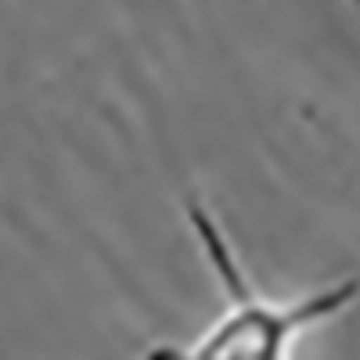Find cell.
<instances>
[{
	"label": "cell",
	"instance_id": "obj_1",
	"mask_svg": "<svg viewBox=\"0 0 360 360\" xmlns=\"http://www.w3.org/2000/svg\"><path fill=\"white\" fill-rule=\"evenodd\" d=\"M184 217H188L195 242H198L205 263L213 266V274L224 288V299H227L224 314L209 324V332L198 335L184 349L195 360H227V356L278 360L292 349V342L299 335H307L310 328L349 310V303L360 292V281L346 278V281H335V285H324V288H317L303 299H292V303L263 299L249 288L242 263H238L220 224L209 217V209L198 198H188Z\"/></svg>",
	"mask_w": 360,
	"mask_h": 360
}]
</instances>
